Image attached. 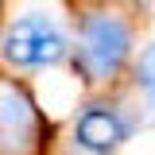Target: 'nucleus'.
Returning <instances> with one entry per match:
<instances>
[{
	"instance_id": "obj_1",
	"label": "nucleus",
	"mask_w": 155,
	"mask_h": 155,
	"mask_svg": "<svg viewBox=\"0 0 155 155\" xmlns=\"http://www.w3.org/2000/svg\"><path fill=\"white\" fill-rule=\"evenodd\" d=\"M143 39V8L113 0H74V81L85 93L120 89Z\"/></svg>"
},
{
	"instance_id": "obj_2",
	"label": "nucleus",
	"mask_w": 155,
	"mask_h": 155,
	"mask_svg": "<svg viewBox=\"0 0 155 155\" xmlns=\"http://www.w3.org/2000/svg\"><path fill=\"white\" fill-rule=\"evenodd\" d=\"M74 58V0H8L0 19V70L51 78L70 70Z\"/></svg>"
},
{
	"instance_id": "obj_3",
	"label": "nucleus",
	"mask_w": 155,
	"mask_h": 155,
	"mask_svg": "<svg viewBox=\"0 0 155 155\" xmlns=\"http://www.w3.org/2000/svg\"><path fill=\"white\" fill-rule=\"evenodd\" d=\"M143 128V113L124 85L81 93L58 124L54 155H120Z\"/></svg>"
},
{
	"instance_id": "obj_4",
	"label": "nucleus",
	"mask_w": 155,
	"mask_h": 155,
	"mask_svg": "<svg viewBox=\"0 0 155 155\" xmlns=\"http://www.w3.org/2000/svg\"><path fill=\"white\" fill-rule=\"evenodd\" d=\"M58 120L35 81L0 70V155H54Z\"/></svg>"
},
{
	"instance_id": "obj_5",
	"label": "nucleus",
	"mask_w": 155,
	"mask_h": 155,
	"mask_svg": "<svg viewBox=\"0 0 155 155\" xmlns=\"http://www.w3.org/2000/svg\"><path fill=\"white\" fill-rule=\"evenodd\" d=\"M124 89H128V93H132V101L140 105L143 124L155 132V31L140 43V54H136L132 70H128Z\"/></svg>"
},
{
	"instance_id": "obj_6",
	"label": "nucleus",
	"mask_w": 155,
	"mask_h": 155,
	"mask_svg": "<svg viewBox=\"0 0 155 155\" xmlns=\"http://www.w3.org/2000/svg\"><path fill=\"white\" fill-rule=\"evenodd\" d=\"M113 4H132V8H143V0H113Z\"/></svg>"
},
{
	"instance_id": "obj_7",
	"label": "nucleus",
	"mask_w": 155,
	"mask_h": 155,
	"mask_svg": "<svg viewBox=\"0 0 155 155\" xmlns=\"http://www.w3.org/2000/svg\"><path fill=\"white\" fill-rule=\"evenodd\" d=\"M4 8H8V0H0V19H4Z\"/></svg>"
}]
</instances>
